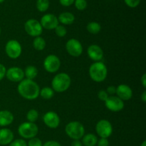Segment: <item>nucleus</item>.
<instances>
[{
  "mask_svg": "<svg viewBox=\"0 0 146 146\" xmlns=\"http://www.w3.org/2000/svg\"><path fill=\"white\" fill-rule=\"evenodd\" d=\"M17 90L19 95L27 100H34L39 96V86L33 80L23 79L19 84Z\"/></svg>",
  "mask_w": 146,
  "mask_h": 146,
  "instance_id": "obj_1",
  "label": "nucleus"
},
{
  "mask_svg": "<svg viewBox=\"0 0 146 146\" xmlns=\"http://www.w3.org/2000/svg\"><path fill=\"white\" fill-rule=\"evenodd\" d=\"M71 84V77L66 73H60L56 74L51 81L52 89L58 93L65 92L69 88Z\"/></svg>",
  "mask_w": 146,
  "mask_h": 146,
  "instance_id": "obj_2",
  "label": "nucleus"
},
{
  "mask_svg": "<svg viewBox=\"0 0 146 146\" xmlns=\"http://www.w3.org/2000/svg\"><path fill=\"white\" fill-rule=\"evenodd\" d=\"M108 75V69L105 64L101 61L95 62L89 68V76L91 79L97 83L105 81Z\"/></svg>",
  "mask_w": 146,
  "mask_h": 146,
  "instance_id": "obj_3",
  "label": "nucleus"
},
{
  "mask_svg": "<svg viewBox=\"0 0 146 146\" xmlns=\"http://www.w3.org/2000/svg\"><path fill=\"white\" fill-rule=\"evenodd\" d=\"M66 133L73 140H79L85 134L84 125L78 121H71L68 123L65 128Z\"/></svg>",
  "mask_w": 146,
  "mask_h": 146,
  "instance_id": "obj_4",
  "label": "nucleus"
},
{
  "mask_svg": "<svg viewBox=\"0 0 146 146\" xmlns=\"http://www.w3.org/2000/svg\"><path fill=\"white\" fill-rule=\"evenodd\" d=\"M18 133L23 138L31 139L37 135L38 128L34 123L24 122L19 126Z\"/></svg>",
  "mask_w": 146,
  "mask_h": 146,
  "instance_id": "obj_5",
  "label": "nucleus"
},
{
  "mask_svg": "<svg viewBox=\"0 0 146 146\" xmlns=\"http://www.w3.org/2000/svg\"><path fill=\"white\" fill-rule=\"evenodd\" d=\"M5 51L7 55L12 59H17L21 56L22 48L18 41L14 39L7 41L5 46Z\"/></svg>",
  "mask_w": 146,
  "mask_h": 146,
  "instance_id": "obj_6",
  "label": "nucleus"
},
{
  "mask_svg": "<svg viewBox=\"0 0 146 146\" xmlns=\"http://www.w3.org/2000/svg\"><path fill=\"white\" fill-rule=\"evenodd\" d=\"M24 29L27 34L33 37L40 36L43 32V28L40 22L34 19L26 21L24 24Z\"/></svg>",
  "mask_w": 146,
  "mask_h": 146,
  "instance_id": "obj_7",
  "label": "nucleus"
},
{
  "mask_svg": "<svg viewBox=\"0 0 146 146\" xmlns=\"http://www.w3.org/2000/svg\"><path fill=\"white\" fill-rule=\"evenodd\" d=\"M61 66V61L57 56L50 54L47 56L44 61V67L48 73L54 74L58 71Z\"/></svg>",
  "mask_w": 146,
  "mask_h": 146,
  "instance_id": "obj_8",
  "label": "nucleus"
},
{
  "mask_svg": "<svg viewBox=\"0 0 146 146\" xmlns=\"http://www.w3.org/2000/svg\"><path fill=\"white\" fill-rule=\"evenodd\" d=\"M96 131L101 138H108L112 134L113 126L110 121L102 119L97 123L96 125Z\"/></svg>",
  "mask_w": 146,
  "mask_h": 146,
  "instance_id": "obj_9",
  "label": "nucleus"
},
{
  "mask_svg": "<svg viewBox=\"0 0 146 146\" xmlns=\"http://www.w3.org/2000/svg\"><path fill=\"white\" fill-rule=\"evenodd\" d=\"M66 49L68 54L71 56L78 57L82 54L83 46L78 40L71 38L66 44Z\"/></svg>",
  "mask_w": 146,
  "mask_h": 146,
  "instance_id": "obj_10",
  "label": "nucleus"
},
{
  "mask_svg": "<svg viewBox=\"0 0 146 146\" xmlns=\"http://www.w3.org/2000/svg\"><path fill=\"white\" fill-rule=\"evenodd\" d=\"M105 106L109 111L113 112H118L123 109L124 102L118 96H108L105 101Z\"/></svg>",
  "mask_w": 146,
  "mask_h": 146,
  "instance_id": "obj_11",
  "label": "nucleus"
},
{
  "mask_svg": "<svg viewBox=\"0 0 146 146\" xmlns=\"http://www.w3.org/2000/svg\"><path fill=\"white\" fill-rule=\"evenodd\" d=\"M58 18L52 14H46L43 16L41 19V27L43 29L47 30L55 29L56 27L58 25Z\"/></svg>",
  "mask_w": 146,
  "mask_h": 146,
  "instance_id": "obj_12",
  "label": "nucleus"
},
{
  "mask_svg": "<svg viewBox=\"0 0 146 146\" xmlns=\"http://www.w3.org/2000/svg\"><path fill=\"white\" fill-rule=\"evenodd\" d=\"M43 121L45 125L49 128H58L60 124V118L58 114L54 111H48L44 114Z\"/></svg>",
  "mask_w": 146,
  "mask_h": 146,
  "instance_id": "obj_13",
  "label": "nucleus"
},
{
  "mask_svg": "<svg viewBox=\"0 0 146 146\" xmlns=\"http://www.w3.org/2000/svg\"><path fill=\"white\" fill-rule=\"evenodd\" d=\"M6 77L7 79L12 82H20L24 78V72L21 68L17 66L11 67L7 70Z\"/></svg>",
  "mask_w": 146,
  "mask_h": 146,
  "instance_id": "obj_14",
  "label": "nucleus"
},
{
  "mask_svg": "<svg viewBox=\"0 0 146 146\" xmlns=\"http://www.w3.org/2000/svg\"><path fill=\"white\" fill-rule=\"evenodd\" d=\"M87 54L91 60L96 62L101 61L104 57V51L102 48L96 44H92L88 46L87 49Z\"/></svg>",
  "mask_w": 146,
  "mask_h": 146,
  "instance_id": "obj_15",
  "label": "nucleus"
},
{
  "mask_svg": "<svg viewBox=\"0 0 146 146\" xmlns=\"http://www.w3.org/2000/svg\"><path fill=\"white\" fill-rule=\"evenodd\" d=\"M115 94L122 101H128L133 96L132 89L126 84H120L116 88Z\"/></svg>",
  "mask_w": 146,
  "mask_h": 146,
  "instance_id": "obj_16",
  "label": "nucleus"
},
{
  "mask_svg": "<svg viewBox=\"0 0 146 146\" xmlns=\"http://www.w3.org/2000/svg\"><path fill=\"white\" fill-rule=\"evenodd\" d=\"M14 140V133L8 128L0 129V145H6L10 144Z\"/></svg>",
  "mask_w": 146,
  "mask_h": 146,
  "instance_id": "obj_17",
  "label": "nucleus"
},
{
  "mask_svg": "<svg viewBox=\"0 0 146 146\" xmlns=\"http://www.w3.org/2000/svg\"><path fill=\"white\" fill-rule=\"evenodd\" d=\"M14 121V115L10 111L4 110L0 111V126L5 127L9 125Z\"/></svg>",
  "mask_w": 146,
  "mask_h": 146,
  "instance_id": "obj_18",
  "label": "nucleus"
},
{
  "mask_svg": "<svg viewBox=\"0 0 146 146\" xmlns=\"http://www.w3.org/2000/svg\"><path fill=\"white\" fill-rule=\"evenodd\" d=\"M58 22L65 25H70L74 23L75 20V17L73 14L70 12H63L58 16Z\"/></svg>",
  "mask_w": 146,
  "mask_h": 146,
  "instance_id": "obj_19",
  "label": "nucleus"
},
{
  "mask_svg": "<svg viewBox=\"0 0 146 146\" xmlns=\"http://www.w3.org/2000/svg\"><path fill=\"white\" fill-rule=\"evenodd\" d=\"M98 142V138L94 134L88 133L82 138V144L85 146H95Z\"/></svg>",
  "mask_w": 146,
  "mask_h": 146,
  "instance_id": "obj_20",
  "label": "nucleus"
},
{
  "mask_svg": "<svg viewBox=\"0 0 146 146\" xmlns=\"http://www.w3.org/2000/svg\"><path fill=\"white\" fill-rule=\"evenodd\" d=\"M24 76L27 79L33 80L38 75V70L34 66H28L24 70Z\"/></svg>",
  "mask_w": 146,
  "mask_h": 146,
  "instance_id": "obj_21",
  "label": "nucleus"
},
{
  "mask_svg": "<svg viewBox=\"0 0 146 146\" xmlns=\"http://www.w3.org/2000/svg\"><path fill=\"white\" fill-rule=\"evenodd\" d=\"M46 41L41 36L35 37L33 41V46L37 51H42L46 47Z\"/></svg>",
  "mask_w": 146,
  "mask_h": 146,
  "instance_id": "obj_22",
  "label": "nucleus"
},
{
  "mask_svg": "<svg viewBox=\"0 0 146 146\" xmlns=\"http://www.w3.org/2000/svg\"><path fill=\"white\" fill-rule=\"evenodd\" d=\"M86 29L90 34H97L101 31V27L98 22L96 21H91L87 24Z\"/></svg>",
  "mask_w": 146,
  "mask_h": 146,
  "instance_id": "obj_23",
  "label": "nucleus"
},
{
  "mask_svg": "<svg viewBox=\"0 0 146 146\" xmlns=\"http://www.w3.org/2000/svg\"><path fill=\"white\" fill-rule=\"evenodd\" d=\"M39 95L44 99H51L54 96V91L51 88H49V87H44L42 89L40 90Z\"/></svg>",
  "mask_w": 146,
  "mask_h": 146,
  "instance_id": "obj_24",
  "label": "nucleus"
},
{
  "mask_svg": "<svg viewBox=\"0 0 146 146\" xmlns=\"http://www.w3.org/2000/svg\"><path fill=\"white\" fill-rule=\"evenodd\" d=\"M49 7V0H37L36 8L41 12H44Z\"/></svg>",
  "mask_w": 146,
  "mask_h": 146,
  "instance_id": "obj_25",
  "label": "nucleus"
},
{
  "mask_svg": "<svg viewBox=\"0 0 146 146\" xmlns=\"http://www.w3.org/2000/svg\"><path fill=\"white\" fill-rule=\"evenodd\" d=\"M38 117V113L36 110L31 109L28 111L27 114V118L29 122L34 123L37 121Z\"/></svg>",
  "mask_w": 146,
  "mask_h": 146,
  "instance_id": "obj_26",
  "label": "nucleus"
},
{
  "mask_svg": "<svg viewBox=\"0 0 146 146\" xmlns=\"http://www.w3.org/2000/svg\"><path fill=\"white\" fill-rule=\"evenodd\" d=\"M55 32L56 35L59 37H64L66 35L67 30L65 27L62 25H58L55 29Z\"/></svg>",
  "mask_w": 146,
  "mask_h": 146,
  "instance_id": "obj_27",
  "label": "nucleus"
},
{
  "mask_svg": "<svg viewBox=\"0 0 146 146\" xmlns=\"http://www.w3.org/2000/svg\"><path fill=\"white\" fill-rule=\"evenodd\" d=\"M76 8L80 11H83L87 7V1L86 0H75Z\"/></svg>",
  "mask_w": 146,
  "mask_h": 146,
  "instance_id": "obj_28",
  "label": "nucleus"
},
{
  "mask_svg": "<svg viewBox=\"0 0 146 146\" xmlns=\"http://www.w3.org/2000/svg\"><path fill=\"white\" fill-rule=\"evenodd\" d=\"M27 146H43V144L39 138L35 137L29 140Z\"/></svg>",
  "mask_w": 146,
  "mask_h": 146,
  "instance_id": "obj_29",
  "label": "nucleus"
},
{
  "mask_svg": "<svg viewBox=\"0 0 146 146\" xmlns=\"http://www.w3.org/2000/svg\"><path fill=\"white\" fill-rule=\"evenodd\" d=\"M9 146H27V143L23 139H17L13 141Z\"/></svg>",
  "mask_w": 146,
  "mask_h": 146,
  "instance_id": "obj_30",
  "label": "nucleus"
},
{
  "mask_svg": "<svg viewBox=\"0 0 146 146\" xmlns=\"http://www.w3.org/2000/svg\"><path fill=\"white\" fill-rule=\"evenodd\" d=\"M124 1L129 7L135 8L137 6H138V4L141 2V0H124Z\"/></svg>",
  "mask_w": 146,
  "mask_h": 146,
  "instance_id": "obj_31",
  "label": "nucleus"
},
{
  "mask_svg": "<svg viewBox=\"0 0 146 146\" xmlns=\"http://www.w3.org/2000/svg\"><path fill=\"white\" fill-rule=\"evenodd\" d=\"M98 97L101 101H104L105 102L107 100V98H108V94H107V92L104 90H101V91H98Z\"/></svg>",
  "mask_w": 146,
  "mask_h": 146,
  "instance_id": "obj_32",
  "label": "nucleus"
},
{
  "mask_svg": "<svg viewBox=\"0 0 146 146\" xmlns=\"http://www.w3.org/2000/svg\"><path fill=\"white\" fill-rule=\"evenodd\" d=\"M96 145L98 146H109V142L107 138H101V139L98 141Z\"/></svg>",
  "mask_w": 146,
  "mask_h": 146,
  "instance_id": "obj_33",
  "label": "nucleus"
},
{
  "mask_svg": "<svg viewBox=\"0 0 146 146\" xmlns=\"http://www.w3.org/2000/svg\"><path fill=\"white\" fill-rule=\"evenodd\" d=\"M6 72H7L6 67L3 64H0V81H1L6 76Z\"/></svg>",
  "mask_w": 146,
  "mask_h": 146,
  "instance_id": "obj_34",
  "label": "nucleus"
},
{
  "mask_svg": "<svg viewBox=\"0 0 146 146\" xmlns=\"http://www.w3.org/2000/svg\"><path fill=\"white\" fill-rule=\"evenodd\" d=\"M60 4L64 7H69L73 3H74L75 0H59Z\"/></svg>",
  "mask_w": 146,
  "mask_h": 146,
  "instance_id": "obj_35",
  "label": "nucleus"
},
{
  "mask_svg": "<svg viewBox=\"0 0 146 146\" xmlns=\"http://www.w3.org/2000/svg\"><path fill=\"white\" fill-rule=\"evenodd\" d=\"M106 92L108 94H110V95H114V94L116 93V88H115L114 86H110L107 88Z\"/></svg>",
  "mask_w": 146,
  "mask_h": 146,
  "instance_id": "obj_36",
  "label": "nucleus"
},
{
  "mask_svg": "<svg viewBox=\"0 0 146 146\" xmlns=\"http://www.w3.org/2000/svg\"><path fill=\"white\" fill-rule=\"evenodd\" d=\"M43 146H61L58 142L55 141H48L46 142Z\"/></svg>",
  "mask_w": 146,
  "mask_h": 146,
  "instance_id": "obj_37",
  "label": "nucleus"
},
{
  "mask_svg": "<svg viewBox=\"0 0 146 146\" xmlns=\"http://www.w3.org/2000/svg\"><path fill=\"white\" fill-rule=\"evenodd\" d=\"M71 146H83V144L79 140H74V141L71 143Z\"/></svg>",
  "mask_w": 146,
  "mask_h": 146,
  "instance_id": "obj_38",
  "label": "nucleus"
},
{
  "mask_svg": "<svg viewBox=\"0 0 146 146\" xmlns=\"http://www.w3.org/2000/svg\"><path fill=\"white\" fill-rule=\"evenodd\" d=\"M141 81V84H142L144 88H145L146 87V74H144L142 76Z\"/></svg>",
  "mask_w": 146,
  "mask_h": 146,
  "instance_id": "obj_39",
  "label": "nucleus"
},
{
  "mask_svg": "<svg viewBox=\"0 0 146 146\" xmlns=\"http://www.w3.org/2000/svg\"><path fill=\"white\" fill-rule=\"evenodd\" d=\"M141 101H142L143 102L145 103V101H146V91H144L143 92L142 95H141Z\"/></svg>",
  "mask_w": 146,
  "mask_h": 146,
  "instance_id": "obj_40",
  "label": "nucleus"
},
{
  "mask_svg": "<svg viewBox=\"0 0 146 146\" xmlns=\"http://www.w3.org/2000/svg\"><path fill=\"white\" fill-rule=\"evenodd\" d=\"M141 146H146V141H144L142 143V144H141Z\"/></svg>",
  "mask_w": 146,
  "mask_h": 146,
  "instance_id": "obj_41",
  "label": "nucleus"
},
{
  "mask_svg": "<svg viewBox=\"0 0 146 146\" xmlns=\"http://www.w3.org/2000/svg\"><path fill=\"white\" fill-rule=\"evenodd\" d=\"M4 1V0H0V3H2Z\"/></svg>",
  "mask_w": 146,
  "mask_h": 146,
  "instance_id": "obj_42",
  "label": "nucleus"
},
{
  "mask_svg": "<svg viewBox=\"0 0 146 146\" xmlns=\"http://www.w3.org/2000/svg\"><path fill=\"white\" fill-rule=\"evenodd\" d=\"M0 35H1V28H0Z\"/></svg>",
  "mask_w": 146,
  "mask_h": 146,
  "instance_id": "obj_43",
  "label": "nucleus"
}]
</instances>
